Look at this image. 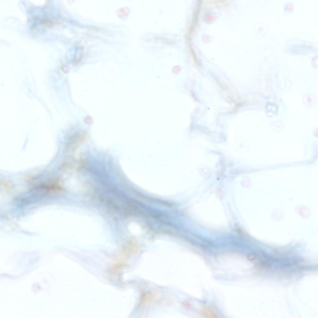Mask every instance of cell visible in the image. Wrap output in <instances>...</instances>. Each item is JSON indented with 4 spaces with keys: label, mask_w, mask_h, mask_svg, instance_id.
<instances>
[{
    "label": "cell",
    "mask_w": 318,
    "mask_h": 318,
    "mask_svg": "<svg viewBox=\"0 0 318 318\" xmlns=\"http://www.w3.org/2000/svg\"><path fill=\"white\" fill-rule=\"evenodd\" d=\"M213 80L219 89L225 94L227 98L229 100H233L234 98V95L229 87L225 83L220 81L215 78L213 77Z\"/></svg>",
    "instance_id": "6da1fadb"
},
{
    "label": "cell",
    "mask_w": 318,
    "mask_h": 318,
    "mask_svg": "<svg viewBox=\"0 0 318 318\" xmlns=\"http://www.w3.org/2000/svg\"><path fill=\"white\" fill-rule=\"evenodd\" d=\"M243 102L242 101L237 102L235 103V106L236 107H239L243 105Z\"/></svg>",
    "instance_id": "3957f363"
},
{
    "label": "cell",
    "mask_w": 318,
    "mask_h": 318,
    "mask_svg": "<svg viewBox=\"0 0 318 318\" xmlns=\"http://www.w3.org/2000/svg\"><path fill=\"white\" fill-rule=\"evenodd\" d=\"M200 315L202 317L206 318H215L218 317V315L216 312L210 307L203 308L200 311Z\"/></svg>",
    "instance_id": "7a4b0ae2"
}]
</instances>
